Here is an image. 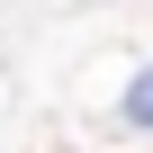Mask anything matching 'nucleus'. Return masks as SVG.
I'll list each match as a JSON object with an SVG mask.
<instances>
[{
    "label": "nucleus",
    "instance_id": "f257e3e1",
    "mask_svg": "<svg viewBox=\"0 0 153 153\" xmlns=\"http://www.w3.org/2000/svg\"><path fill=\"white\" fill-rule=\"evenodd\" d=\"M126 117H135V126H153V72H144V81L126 90Z\"/></svg>",
    "mask_w": 153,
    "mask_h": 153
}]
</instances>
